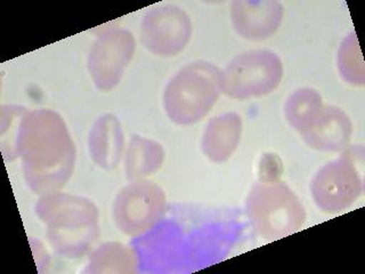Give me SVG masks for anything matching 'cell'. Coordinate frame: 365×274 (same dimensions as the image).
Listing matches in <instances>:
<instances>
[{"label": "cell", "instance_id": "12", "mask_svg": "<svg viewBox=\"0 0 365 274\" xmlns=\"http://www.w3.org/2000/svg\"><path fill=\"white\" fill-rule=\"evenodd\" d=\"M336 66L340 76L346 83L356 87L364 86V61L355 32L348 34L347 37L342 40L336 54Z\"/></svg>", "mask_w": 365, "mask_h": 274}, {"label": "cell", "instance_id": "13", "mask_svg": "<svg viewBox=\"0 0 365 274\" xmlns=\"http://www.w3.org/2000/svg\"><path fill=\"white\" fill-rule=\"evenodd\" d=\"M127 171L130 176L151 174L163 163V150L157 143L135 138L127 154Z\"/></svg>", "mask_w": 365, "mask_h": 274}, {"label": "cell", "instance_id": "11", "mask_svg": "<svg viewBox=\"0 0 365 274\" xmlns=\"http://www.w3.org/2000/svg\"><path fill=\"white\" fill-rule=\"evenodd\" d=\"M324 106L322 96L315 89L309 87L297 89L285 102V119L294 131L302 135L313 125Z\"/></svg>", "mask_w": 365, "mask_h": 274}, {"label": "cell", "instance_id": "9", "mask_svg": "<svg viewBox=\"0 0 365 274\" xmlns=\"http://www.w3.org/2000/svg\"><path fill=\"white\" fill-rule=\"evenodd\" d=\"M133 54L134 38L128 31L113 32L104 38L97 57V71L104 88H112L119 83Z\"/></svg>", "mask_w": 365, "mask_h": 274}, {"label": "cell", "instance_id": "5", "mask_svg": "<svg viewBox=\"0 0 365 274\" xmlns=\"http://www.w3.org/2000/svg\"><path fill=\"white\" fill-rule=\"evenodd\" d=\"M163 210V191L150 183H137L120 193L114 206V217L123 231L136 234L154 225Z\"/></svg>", "mask_w": 365, "mask_h": 274}, {"label": "cell", "instance_id": "2", "mask_svg": "<svg viewBox=\"0 0 365 274\" xmlns=\"http://www.w3.org/2000/svg\"><path fill=\"white\" fill-rule=\"evenodd\" d=\"M220 86V76L210 64L197 63L182 68L165 89L169 117L180 125L197 123L216 103Z\"/></svg>", "mask_w": 365, "mask_h": 274}, {"label": "cell", "instance_id": "8", "mask_svg": "<svg viewBox=\"0 0 365 274\" xmlns=\"http://www.w3.org/2000/svg\"><path fill=\"white\" fill-rule=\"evenodd\" d=\"M353 131L351 117L342 108L324 106L313 125L300 136L317 151L341 152L349 146Z\"/></svg>", "mask_w": 365, "mask_h": 274}, {"label": "cell", "instance_id": "10", "mask_svg": "<svg viewBox=\"0 0 365 274\" xmlns=\"http://www.w3.org/2000/svg\"><path fill=\"white\" fill-rule=\"evenodd\" d=\"M241 119L237 114L215 118L205 131L203 148L214 161H224L231 157L241 136Z\"/></svg>", "mask_w": 365, "mask_h": 274}, {"label": "cell", "instance_id": "7", "mask_svg": "<svg viewBox=\"0 0 365 274\" xmlns=\"http://www.w3.org/2000/svg\"><path fill=\"white\" fill-rule=\"evenodd\" d=\"M284 17V7L277 0L237 1L232 7L234 26L242 37L264 40L277 34Z\"/></svg>", "mask_w": 365, "mask_h": 274}, {"label": "cell", "instance_id": "6", "mask_svg": "<svg viewBox=\"0 0 365 274\" xmlns=\"http://www.w3.org/2000/svg\"><path fill=\"white\" fill-rule=\"evenodd\" d=\"M190 36V19L182 9L173 6L153 9L143 21V41L150 51L161 56L178 54Z\"/></svg>", "mask_w": 365, "mask_h": 274}, {"label": "cell", "instance_id": "3", "mask_svg": "<svg viewBox=\"0 0 365 274\" xmlns=\"http://www.w3.org/2000/svg\"><path fill=\"white\" fill-rule=\"evenodd\" d=\"M282 60L271 51H254L240 55L228 64L220 77L226 94L237 100L271 94L282 81Z\"/></svg>", "mask_w": 365, "mask_h": 274}, {"label": "cell", "instance_id": "1", "mask_svg": "<svg viewBox=\"0 0 365 274\" xmlns=\"http://www.w3.org/2000/svg\"><path fill=\"white\" fill-rule=\"evenodd\" d=\"M249 214L258 233L279 240L296 233L306 222L305 207L284 182H262L249 198Z\"/></svg>", "mask_w": 365, "mask_h": 274}, {"label": "cell", "instance_id": "4", "mask_svg": "<svg viewBox=\"0 0 365 274\" xmlns=\"http://www.w3.org/2000/svg\"><path fill=\"white\" fill-rule=\"evenodd\" d=\"M363 192V180L351 153L323 166L311 182L314 203L321 210L336 214L356 203Z\"/></svg>", "mask_w": 365, "mask_h": 274}]
</instances>
